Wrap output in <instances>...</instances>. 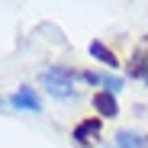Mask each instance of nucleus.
Listing matches in <instances>:
<instances>
[{
    "instance_id": "nucleus-1",
    "label": "nucleus",
    "mask_w": 148,
    "mask_h": 148,
    "mask_svg": "<svg viewBox=\"0 0 148 148\" xmlns=\"http://www.w3.org/2000/svg\"><path fill=\"white\" fill-rule=\"evenodd\" d=\"M42 84H45V90L52 93V97H58V100L74 97V74L68 68H48L42 74Z\"/></svg>"
},
{
    "instance_id": "nucleus-2",
    "label": "nucleus",
    "mask_w": 148,
    "mask_h": 148,
    "mask_svg": "<svg viewBox=\"0 0 148 148\" xmlns=\"http://www.w3.org/2000/svg\"><path fill=\"white\" fill-rule=\"evenodd\" d=\"M100 138V119H84L77 129H74V142L77 145H90Z\"/></svg>"
},
{
    "instance_id": "nucleus-3",
    "label": "nucleus",
    "mask_w": 148,
    "mask_h": 148,
    "mask_svg": "<svg viewBox=\"0 0 148 148\" xmlns=\"http://www.w3.org/2000/svg\"><path fill=\"white\" fill-rule=\"evenodd\" d=\"M93 106H97V113H103L106 119H113V116H119V106H116V97L110 93V90H100L93 97Z\"/></svg>"
},
{
    "instance_id": "nucleus-4",
    "label": "nucleus",
    "mask_w": 148,
    "mask_h": 148,
    "mask_svg": "<svg viewBox=\"0 0 148 148\" xmlns=\"http://www.w3.org/2000/svg\"><path fill=\"white\" fill-rule=\"evenodd\" d=\"M10 103L13 106H19V110H29V113H39V97L29 90V87H23L19 93H13L10 97Z\"/></svg>"
},
{
    "instance_id": "nucleus-5",
    "label": "nucleus",
    "mask_w": 148,
    "mask_h": 148,
    "mask_svg": "<svg viewBox=\"0 0 148 148\" xmlns=\"http://www.w3.org/2000/svg\"><path fill=\"white\" fill-rule=\"evenodd\" d=\"M84 81H90V84H100V87H106L110 93L122 87V81H119V77H110V74H93V71H87V74H84Z\"/></svg>"
},
{
    "instance_id": "nucleus-6",
    "label": "nucleus",
    "mask_w": 148,
    "mask_h": 148,
    "mask_svg": "<svg viewBox=\"0 0 148 148\" xmlns=\"http://www.w3.org/2000/svg\"><path fill=\"white\" fill-rule=\"evenodd\" d=\"M90 55H93L97 61H103V64H110V68H116V64H119V61H116V55L110 52L106 45H100V42H93V45H90Z\"/></svg>"
},
{
    "instance_id": "nucleus-7",
    "label": "nucleus",
    "mask_w": 148,
    "mask_h": 148,
    "mask_svg": "<svg viewBox=\"0 0 148 148\" xmlns=\"http://www.w3.org/2000/svg\"><path fill=\"white\" fill-rule=\"evenodd\" d=\"M116 148H145V138H138L135 132H119Z\"/></svg>"
}]
</instances>
